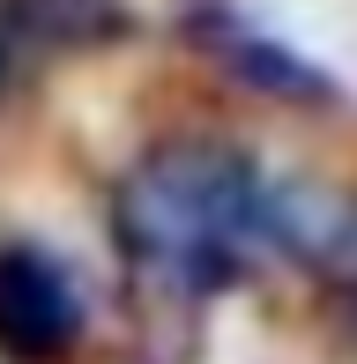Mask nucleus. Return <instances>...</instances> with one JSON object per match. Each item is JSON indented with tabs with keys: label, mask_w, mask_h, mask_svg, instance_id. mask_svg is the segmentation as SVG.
<instances>
[{
	"label": "nucleus",
	"mask_w": 357,
	"mask_h": 364,
	"mask_svg": "<svg viewBox=\"0 0 357 364\" xmlns=\"http://www.w3.org/2000/svg\"><path fill=\"white\" fill-rule=\"evenodd\" d=\"M127 238L149 260H223L238 230L261 223V178L223 141H171L127 178Z\"/></svg>",
	"instance_id": "nucleus-1"
},
{
	"label": "nucleus",
	"mask_w": 357,
	"mask_h": 364,
	"mask_svg": "<svg viewBox=\"0 0 357 364\" xmlns=\"http://www.w3.org/2000/svg\"><path fill=\"white\" fill-rule=\"evenodd\" d=\"M193 38L208 45V53L223 60L238 82H253V90H268V97H328V82H320L305 60H290L283 45H268V38H253V30H231V23H208V30H193Z\"/></svg>",
	"instance_id": "nucleus-3"
},
{
	"label": "nucleus",
	"mask_w": 357,
	"mask_h": 364,
	"mask_svg": "<svg viewBox=\"0 0 357 364\" xmlns=\"http://www.w3.org/2000/svg\"><path fill=\"white\" fill-rule=\"evenodd\" d=\"M82 342V305L68 275L45 253H0V357L15 364H60Z\"/></svg>",
	"instance_id": "nucleus-2"
}]
</instances>
